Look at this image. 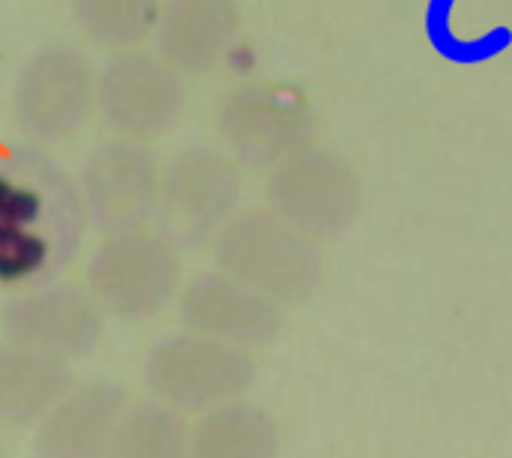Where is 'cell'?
<instances>
[{
	"label": "cell",
	"instance_id": "19",
	"mask_svg": "<svg viewBox=\"0 0 512 458\" xmlns=\"http://www.w3.org/2000/svg\"><path fill=\"white\" fill-rule=\"evenodd\" d=\"M0 458H9V453H6V447H3V441H0Z\"/></svg>",
	"mask_w": 512,
	"mask_h": 458
},
{
	"label": "cell",
	"instance_id": "1",
	"mask_svg": "<svg viewBox=\"0 0 512 458\" xmlns=\"http://www.w3.org/2000/svg\"><path fill=\"white\" fill-rule=\"evenodd\" d=\"M216 270L234 276L279 309L309 303L324 279V258L312 237L267 210H237L213 234Z\"/></svg>",
	"mask_w": 512,
	"mask_h": 458
},
{
	"label": "cell",
	"instance_id": "9",
	"mask_svg": "<svg viewBox=\"0 0 512 458\" xmlns=\"http://www.w3.org/2000/svg\"><path fill=\"white\" fill-rule=\"evenodd\" d=\"M243 165L216 147L180 150L162 168L159 210L192 240L213 237L240 207Z\"/></svg>",
	"mask_w": 512,
	"mask_h": 458
},
{
	"label": "cell",
	"instance_id": "15",
	"mask_svg": "<svg viewBox=\"0 0 512 458\" xmlns=\"http://www.w3.org/2000/svg\"><path fill=\"white\" fill-rule=\"evenodd\" d=\"M279 450L276 417L246 399L204 411L189 432V458H279Z\"/></svg>",
	"mask_w": 512,
	"mask_h": 458
},
{
	"label": "cell",
	"instance_id": "10",
	"mask_svg": "<svg viewBox=\"0 0 512 458\" xmlns=\"http://www.w3.org/2000/svg\"><path fill=\"white\" fill-rule=\"evenodd\" d=\"M0 330L6 342L72 363L99 345L105 312L87 291L57 285L9 300L0 312Z\"/></svg>",
	"mask_w": 512,
	"mask_h": 458
},
{
	"label": "cell",
	"instance_id": "2",
	"mask_svg": "<svg viewBox=\"0 0 512 458\" xmlns=\"http://www.w3.org/2000/svg\"><path fill=\"white\" fill-rule=\"evenodd\" d=\"M255 381L258 363L252 351L192 330L156 342L144 360L147 390L180 414H204L237 402Z\"/></svg>",
	"mask_w": 512,
	"mask_h": 458
},
{
	"label": "cell",
	"instance_id": "12",
	"mask_svg": "<svg viewBox=\"0 0 512 458\" xmlns=\"http://www.w3.org/2000/svg\"><path fill=\"white\" fill-rule=\"evenodd\" d=\"M240 30L237 0H162L153 39L156 54L180 75H207L231 54Z\"/></svg>",
	"mask_w": 512,
	"mask_h": 458
},
{
	"label": "cell",
	"instance_id": "3",
	"mask_svg": "<svg viewBox=\"0 0 512 458\" xmlns=\"http://www.w3.org/2000/svg\"><path fill=\"white\" fill-rule=\"evenodd\" d=\"M180 255L165 234L138 228L111 234L87 264V294L117 321L162 315L180 294Z\"/></svg>",
	"mask_w": 512,
	"mask_h": 458
},
{
	"label": "cell",
	"instance_id": "16",
	"mask_svg": "<svg viewBox=\"0 0 512 458\" xmlns=\"http://www.w3.org/2000/svg\"><path fill=\"white\" fill-rule=\"evenodd\" d=\"M60 171L48 162H6L0 165V249H6V258H12V252H33L39 246L36 240V222L42 216V210L48 204H54L51 198H69L75 192H66L69 183L63 180L60 186H54V192L45 186L57 177Z\"/></svg>",
	"mask_w": 512,
	"mask_h": 458
},
{
	"label": "cell",
	"instance_id": "11",
	"mask_svg": "<svg viewBox=\"0 0 512 458\" xmlns=\"http://www.w3.org/2000/svg\"><path fill=\"white\" fill-rule=\"evenodd\" d=\"M177 309L186 330L246 351L270 345L285 324V309L222 270L192 276L177 294Z\"/></svg>",
	"mask_w": 512,
	"mask_h": 458
},
{
	"label": "cell",
	"instance_id": "6",
	"mask_svg": "<svg viewBox=\"0 0 512 458\" xmlns=\"http://www.w3.org/2000/svg\"><path fill=\"white\" fill-rule=\"evenodd\" d=\"M267 204L315 243L336 240L360 216L363 183L348 159L312 141L270 168Z\"/></svg>",
	"mask_w": 512,
	"mask_h": 458
},
{
	"label": "cell",
	"instance_id": "17",
	"mask_svg": "<svg viewBox=\"0 0 512 458\" xmlns=\"http://www.w3.org/2000/svg\"><path fill=\"white\" fill-rule=\"evenodd\" d=\"M105 458H189V426L159 399L126 405Z\"/></svg>",
	"mask_w": 512,
	"mask_h": 458
},
{
	"label": "cell",
	"instance_id": "14",
	"mask_svg": "<svg viewBox=\"0 0 512 458\" xmlns=\"http://www.w3.org/2000/svg\"><path fill=\"white\" fill-rule=\"evenodd\" d=\"M75 387L66 360L0 342V423L9 429L36 426Z\"/></svg>",
	"mask_w": 512,
	"mask_h": 458
},
{
	"label": "cell",
	"instance_id": "4",
	"mask_svg": "<svg viewBox=\"0 0 512 458\" xmlns=\"http://www.w3.org/2000/svg\"><path fill=\"white\" fill-rule=\"evenodd\" d=\"M12 123L42 147L72 141L96 108V69L75 45H42L12 84Z\"/></svg>",
	"mask_w": 512,
	"mask_h": 458
},
{
	"label": "cell",
	"instance_id": "13",
	"mask_svg": "<svg viewBox=\"0 0 512 458\" xmlns=\"http://www.w3.org/2000/svg\"><path fill=\"white\" fill-rule=\"evenodd\" d=\"M129 390L117 381L72 387L39 423L33 435L36 458H105Z\"/></svg>",
	"mask_w": 512,
	"mask_h": 458
},
{
	"label": "cell",
	"instance_id": "8",
	"mask_svg": "<svg viewBox=\"0 0 512 458\" xmlns=\"http://www.w3.org/2000/svg\"><path fill=\"white\" fill-rule=\"evenodd\" d=\"M78 198L105 237L147 228L162 198V165L153 144L120 135L96 144L81 165Z\"/></svg>",
	"mask_w": 512,
	"mask_h": 458
},
{
	"label": "cell",
	"instance_id": "18",
	"mask_svg": "<svg viewBox=\"0 0 512 458\" xmlns=\"http://www.w3.org/2000/svg\"><path fill=\"white\" fill-rule=\"evenodd\" d=\"M78 30L102 48H138L153 36L162 0H69Z\"/></svg>",
	"mask_w": 512,
	"mask_h": 458
},
{
	"label": "cell",
	"instance_id": "7",
	"mask_svg": "<svg viewBox=\"0 0 512 458\" xmlns=\"http://www.w3.org/2000/svg\"><path fill=\"white\" fill-rule=\"evenodd\" d=\"M183 108V75L141 45L114 51L96 75V111L120 138L153 144L177 126Z\"/></svg>",
	"mask_w": 512,
	"mask_h": 458
},
{
	"label": "cell",
	"instance_id": "5",
	"mask_svg": "<svg viewBox=\"0 0 512 458\" xmlns=\"http://www.w3.org/2000/svg\"><path fill=\"white\" fill-rule=\"evenodd\" d=\"M216 126L228 153L240 165L261 171L312 144L318 117L297 84L252 78L222 96Z\"/></svg>",
	"mask_w": 512,
	"mask_h": 458
}]
</instances>
